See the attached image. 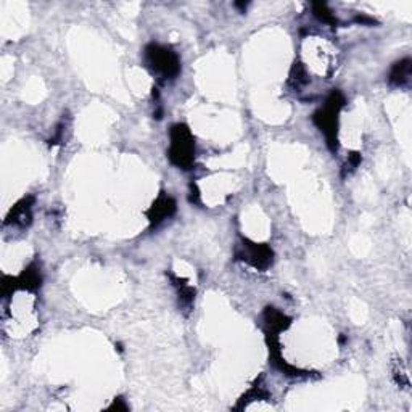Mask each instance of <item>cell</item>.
Wrapping results in <instances>:
<instances>
[{
	"instance_id": "9c48e42d",
	"label": "cell",
	"mask_w": 412,
	"mask_h": 412,
	"mask_svg": "<svg viewBox=\"0 0 412 412\" xmlns=\"http://www.w3.org/2000/svg\"><path fill=\"white\" fill-rule=\"evenodd\" d=\"M312 8H314V15L319 18L321 21L330 23V25H336V18L334 16V13L327 8L325 3H314Z\"/></svg>"
},
{
	"instance_id": "5b68a950",
	"label": "cell",
	"mask_w": 412,
	"mask_h": 412,
	"mask_svg": "<svg viewBox=\"0 0 412 412\" xmlns=\"http://www.w3.org/2000/svg\"><path fill=\"white\" fill-rule=\"evenodd\" d=\"M174 213H176L174 198H171V196L166 194H161L157 198V201L152 205V208L147 211V216L152 226H158V224H161L165 219L171 218Z\"/></svg>"
},
{
	"instance_id": "ba28073f",
	"label": "cell",
	"mask_w": 412,
	"mask_h": 412,
	"mask_svg": "<svg viewBox=\"0 0 412 412\" xmlns=\"http://www.w3.org/2000/svg\"><path fill=\"white\" fill-rule=\"evenodd\" d=\"M411 71H412L411 60L404 58V60H401V62L393 65V68L390 71V78H388V79H390V82L393 84V86L402 87V86H406L407 82H409Z\"/></svg>"
},
{
	"instance_id": "52a82bcc",
	"label": "cell",
	"mask_w": 412,
	"mask_h": 412,
	"mask_svg": "<svg viewBox=\"0 0 412 412\" xmlns=\"http://www.w3.org/2000/svg\"><path fill=\"white\" fill-rule=\"evenodd\" d=\"M290 317L284 314L282 311L275 308H266L264 311V324H266V334L268 335H277L279 332L288 329Z\"/></svg>"
},
{
	"instance_id": "6da1fadb",
	"label": "cell",
	"mask_w": 412,
	"mask_h": 412,
	"mask_svg": "<svg viewBox=\"0 0 412 412\" xmlns=\"http://www.w3.org/2000/svg\"><path fill=\"white\" fill-rule=\"evenodd\" d=\"M345 106V97L341 95L339 91L332 92L324 103V106L319 108L312 116V121L319 128L322 134L325 135L327 145L332 152H336L339 148V139H336V133H339V119L340 111Z\"/></svg>"
},
{
	"instance_id": "30bf717a",
	"label": "cell",
	"mask_w": 412,
	"mask_h": 412,
	"mask_svg": "<svg viewBox=\"0 0 412 412\" xmlns=\"http://www.w3.org/2000/svg\"><path fill=\"white\" fill-rule=\"evenodd\" d=\"M359 163H360V154L359 153H351L348 157V161H346V165L343 166V171L348 172V174H350L351 171H354L356 168L359 166Z\"/></svg>"
},
{
	"instance_id": "7a4b0ae2",
	"label": "cell",
	"mask_w": 412,
	"mask_h": 412,
	"mask_svg": "<svg viewBox=\"0 0 412 412\" xmlns=\"http://www.w3.org/2000/svg\"><path fill=\"white\" fill-rule=\"evenodd\" d=\"M145 67L160 79H174L181 73V60L176 52L160 44H150L144 52Z\"/></svg>"
},
{
	"instance_id": "3957f363",
	"label": "cell",
	"mask_w": 412,
	"mask_h": 412,
	"mask_svg": "<svg viewBox=\"0 0 412 412\" xmlns=\"http://www.w3.org/2000/svg\"><path fill=\"white\" fill-rule=\"evenodd\" d=\"M170 160L181 170H192L195 163V139L185 124L171 128Z\"/></svg>"
},
{
	"instance_id": "8992f818",
	"label": "cell",
	"mask_w": 412,
	"mask_h": 412,
	"mask_svg": "<svg viewBox=\"0 0 412 412\" xmlns=\"http://www.w3.org/2000/svg\"><path fill=\"white\" fill-rule=\"evenodd\" d=\"M32 205H34V198H32V196H27V198L18 201L12 208L10 214L7 216L5 224H13V226L20 227L30 226L32 218Z\"/></svg>"
},
{
	"instance_id": "277c9868",
	"label": "cell",
	"mask_w": 412,
	"mask_h": 412,
	"mask_svg": "<svg viewBox=\"0 0 412 412\" xmlns=\"http://www.w3.org/2000/svg\"><path fill=\"white\" fill-rule=\"evenodd\" d=\"M236 255L237 260L245 261L247 264L260 271L268 269L274 261V251L268 245H264V243H253L247 240V238L242 242V245H238Z\"/></svg>"
}]
</instances>
